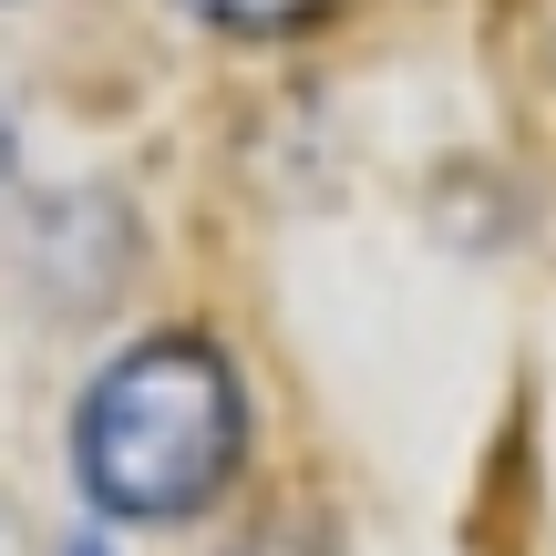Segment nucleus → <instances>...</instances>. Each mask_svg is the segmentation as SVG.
Listing matches in <instances>:
<instances>
[{
  "label": "nucleus",
  "instance_id": "f03ea898",
  "mask_svg": "<svg viewBox=\"0 0 556 556\" xmlns=\"http://www.w3.org/2000/svg\"><path fill=\"white\" fill-rule=\"evenodd\" d=\"M206 31H238V41H278L299 21H319V0H186Z\"/></svg>",
  "mask_w": 556,
  "mask_h": 556
},
{
  "label": "nucleus",
  "instance_id": "7ed1b4c3",
  "mask_svg": "<svg viewBox=\"0 0 556 556\" xmlns=\"http://www.w3.org/2000/svg\"><path fill=\"white\" fill-rule=\"evenodd\" d=\"M73 556H103V546H73Z\"/></svg>",
  "mask_w": 556,
  "mask_h": 556
},
{
  "label": "nucleus",
  "instance_id": "f257e3e1",
  "mask_svg": "<svg viewBox=\"0 0 556 556\" xmlns=\"http://www.w3.org/2000/svg\"><path fill=\"white\" fill-rule=\"evenodd\" d=\"M238 454H248V392L227 371V351L197 330H165L144 351H124L83 392V422H73L83 495L135 526H176L197 505H217Z\"/></svg>",
  "mask_w": 556,
  "mask_h": 556
}]
</instances>
